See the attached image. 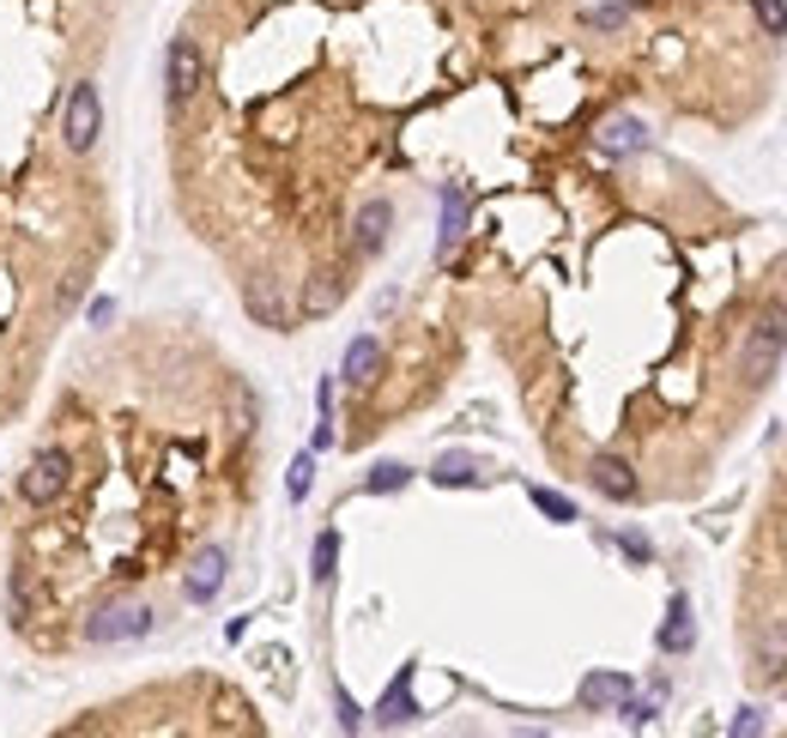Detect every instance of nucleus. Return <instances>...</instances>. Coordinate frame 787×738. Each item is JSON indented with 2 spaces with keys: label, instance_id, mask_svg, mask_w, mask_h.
Instances as JSON below:
<instances>
[{
  "label": "nucleus",
  "instance_id": "1",
  "mask_svg": "<svg viewBox=\"0 0 787 738\" xmlns=\"http://www.w3.org/2000/svg\"><path fill=\"white\" fill-rule=\"evenodd\" d=\"M781 352H787V309H757L752 328H745V345H739V382L752 387H769V375L781 370Z\"/></svg>",
  "mask_w": 787,
  "mask_h": 738
},
{
  "label": "nucleus",
  "instance_id": "2",
  "mask_svg": "<svg viewBox=\"0 0 787 738\" xmlns=\"http://www.w3.org/2000/svg\"><path fill=\"white\" fill-rule=\"evenodd\" d=\"M68 478H73V455H68V448H43V455L24 466V478H19V502L49 509V502H61Z\"/></svg>",
  "mask_w": 787,
  "mask_h": 738
},
{
  "label": "nucleus",
  "instance_id": "3",
  "mask_svg": "<svg viewBox=\"0 0 787 738\" xmlns=\"http://www.w3.org/2000/svg\"><path fill=\"white\" fill-rule=\"evenodd\" d=\"M146 630H152V612H146V605H134V600H115V605H103V612L85 617V642H97V647L139 642Z\"/></svg>",
  "mask_w": 787,
  "mask_h": 738
},
{
  "label": "nucleus",
  "instance_id": "4",
  "mask_svg": "<svg viewBox=\"0 0 787 738\" xmlns=\"http://www.w3.org/2000/svg\"><path fill=\"white\" fill-rule=\"evenodd\" d=\"M97 127H103L97 85H73L68 110H61V139H68V152H92L97 146Z\"/></svg>",
  "mask_w": 787,
  "mask_h": 738
},
{
  "label": "nucleus",
  "instance_id": "5",
  "mask_svg": "<svg viewBox=\"0 0 787 738\" xmlns=\"http://www.w3.org/2000/svg\"><path fill=\"white\" fill-rule=\"evenodd\" d=\"M164 80H170V110L183 115L188 103L200 97V80H206V61H200L195 37H176V43H170V61H164Z\"/></svg>",
  "mask_w": 787,
  "mask_h": 738
},
{
  "label": "nucleus",
  "instance_id": "6",
  "mask_svg": "<svg viewBox=\"0 0 787 738\" xmlns=\"http://www.w3.org/2000/svg\"><path fill=\"white\" fill-rule=\"evenodd\" d=\"M225 569H230L225 545H206V551H195V563H188V575H183V593H188L195 605L218 600V588H225Z\"/></svg>",
  "mask_w": 787,
  "mask_h": 738
},
{
  "label": "nucleus",
  "instance_id": "7",
  "mask_svg": "<svg viewBox=\"0 0 787 738\" xmlns=\"http://www.w3.org/2000/svg\"><path fill=\"white\" fill-rule=\"evenodd\" d=\"M588 478H593V490H600V497H612V502H636V490H642L624 455H593L588 460Z\"/></svg>",
  "mask_w": 787,
  "mask_h": 738
},
{
  "label": "nucleus",
  "instance_id": "8",
  "mask_svg": "<svg viewBox=\"0 0 787 738\" xmlns=\"http://www.w3.org/2000/svg\"><path fill=\"white\" fill-rule=\"evenodd\" d=\"M389 225H394V206L389 200H364V206H358V225H352V249L358 254H382Z\"/></svg>",
  "mask_w": 787,
  "mask_h": 738
},
{
  "label": "nucleus",
  "instance_id": "9",
  "mask_svg": "<svg viewBox=\"0 0 787 738\" xmlns=\"http://www.w3.org/2000/svg\"><path fill=\"white\" fill-rule=\"evenodd\" d=\"M376 720H382V727H406V720H418V703H412V666L394 672V684L382 690V703H376Z\"/></svg>",
  "mask_w": 787,
  "mask_h": 738
},
{
  "label": "nucleus",
  "instance_id": "10",
  "mask_svg": "<svg viewBox=\"0 0 787 738\" xmlns=\"http://www.w3.org/2000/svg\"><path fill=\"white\" fill-rule=\"evenodd\" d=\"M661 654H691L696 647V624H691V600L685 593H673V605H666V624H661Z\"/></svg>",
  "mask_w": 787,
  "mask_h": 738
},
{
  "label": "nucleus",
  "instance_id": "11",
  "mask_svg": "<svg viewBox=\"0 0 787 738\" xmlns=\"http://www.w3.org/2000/svg\"><path fill=\"white\" fill-rule=\"evenodd\" d=\"M649 146V127L630 122V115H612V122H600V152L605 158H630V152Z\"/></svg>",
  "mask_w": 787,
  "mask_h": 738
},
{
  "label": "nucleus",
  "instance_id": "12",
  "mask_svg": "<svg viewBox=\"0 0 787 738\" xmlns=\"http://www.w3.org/2000/svg\"><path fill=\"white\" fill-rule=\"evenodd\" d=\"M752 672H757L764 684H787V624H781V630H769V636H757Z\"/></svg>",
  "mask_w": 787,
  "mask_h": 738
},
{
  "label": "nucleus",
  "instance_id": "13",
  "mask_svg": "<svg viewBox=\"0 0 787 738\" xmlns=\"http://www.w3.org/2000/svg\"><path fill=\"white\" fill-rule=\"evenodd\" d=\"M249 315L261 321V328H286L291 321V303L279 297L273 279H249Z\"/></svg>",
  "mask_w": 787,
  "mask_h": 738
},
{
  "label": "nucleus",
  "instance_id": "14",
  "mask_svg": "<svg viewBox=\"0 0 787 738\" xmlns=\"http://www.w3.org/2000/svg\"><path fill=\"white\" fill-rule=\"evenodd\" d=\"M345 303V279L340 273H309V284H303V315H333V309Z\"/></svg>",
  "mask_w": 787,
  "mask_h": 738
},
{
  "label": "nucleus",
  "instance_id": "15",
  "mask_svg": "<svg viewBox=\"0 0 787 738\" xmlns=\"http://www.w3.org/2000/svg\"><path fill=\"white\" fill-rule=\"evenodd\" d=\"M345 382H352V387H370V382H376V375H382V345L376 340H370V333H364V340H352V345H345Z\"/></svg>",
  "mask_w": 787,
  "mask_h": 738
},
{
  "label": "nucleus",
  "instance_id": "16",
  "mask_svg": "<svg viewBox=\"0 0 787 738\" xmlns=\"http://www.w3.org/2000/svg\"><path fill=\"white\" fill-rule=\"evenodd\" d=\"M467 237V194L460 188H443V237H436V254H455V242Z\"/></svg>",
  "mask_w": 787,
  "mask_h": 738
},
{
  "label": "nucleus",
  "instance_id": "17",
  "mask_svg": "<svg viewBox=\"0 0 787 738\" xmlns=\"http://www.w3.org/2000/svg\"><path fill=\"white\" fill-rule=\"evenodd\" d=\"M624 696H630L624 672H588L582 678V708H605V703H624Z\"/></svg>",
  "mask_w": 787,
  "mask_h": 738
},
{
  "label": "nucleus",
  "instance_id": "18",
  "mask_svg": "<svg viewBox=\"0 0 787 738\" xmlns=\"http://www.w3.org/2000/svg\"><path fill=\"white\" fill-rule=\"evenodd\" d=\"M406 485H412V466H400V460L370 466V478H364V490H370V497H394V490H406Z\"/></svg>",
  "mask_w": 787,
  "mask_h": 738
},
{
  "label": "nucleus",
  "instance_id": "19",
  "mask_svg": "<svg viewBox=\"0 0 787 738\" xmlns=\"http://www.w3.org/2000/svg\"><path fill=\"white\" fill-rule=\"evenodd\" d=\"M527 497H534V509L546 514V521H558V527H570V521H576V502H570V497H558V490L534 485V490H527Z\"/></svg>",
  "mask_w": 787,
  "mask_h": 738
},
{
  "label": "nucleus",
  "instance_id": "20",
  "mask_svg": "<svg viewBox=\"0 0 787 738\" xmlns=\"http://www.w3.org/2000/svg\"><path fill=\"white\" fill-rule=\"evenodd\" d=\"M431 478H436V485H479V466H473L467 455H443Z\"/></svg>",
  "mask_w": 787,
  "mask_h": 738
},
{
  "label": "nucleus",
  "instance_id": "21",
  "mask_svg": "<svg viewBox=\"0 0 787 738\" xmlns=\"http://www.w3.org/2000/svg\"><path fill=\"white\" fill-rule=\"evenodd\" d=\"M333 563H340V533H321V539H315V557H309V575H315V581H333Z\"/></svg>",
  "mask_w": 787,
  "mask_h": 738
},
{
  "label": "nucleus",
  "instance_id": "22",
  "mask_svg": "<svg viewBox=\"0 0 787 738\" xmlns=\"http://www.w3.org/2000/svg\"><path fill=\"white\" fill-rule=\"evenodd\" d=\"M309 478H315V448H309V455H297V460H291V478H286L291 502H303V497H309Z\"/></svg>",
  "mask_w": 787,
  "mask_h": 738
},
{
  "label": "nucleus",
  "instance_id": "23",
  "mask_svg": "<svg viewBox=\"0 0 787 738\" xmlns=\"http://www.w3.org/2000/svg\"><path fill=\"white\" fill-rule=\"evenodd\" d=\"M752 12L764 19L769 37H787V0H752Z\"/></svg>",
  "mask_w": 787,
  "mask_h": 738
},
{
  "label": "nucleus",
  "instance_id": "24",
  "mask_svg": "<svg viewBox=\"0 0 787 738\" xmlns=\"http://www.w3.org/2000/svg\"><path fill=\"white\" fill-rule=\"evenodd\" d=\"M333 708H340V727H345V732H364V708H358L352 696L340 690V684H333Z\"/></svg>",
  "mask_w": 787,
  "mask_h": 738
},
{
  "label": "nucleus",
  "instance_id": "25",
  "mask_svg": "<svg viewBox=\"0 0 787 738\" xmlns=\"http://www.w3.org/2000/svg\"><path fill=\"white\" fill-rule=\"evenodd\" d=\"M769 727V720H764V708H739V715H733V738H757V732H764Z\"/></svg>",
  "mask_w": 787,
  "mask_h": 738
},
{
  "label": "nucleus",
  "instance_id": "26",
  "mask_svg": "<svg viewBox=\"0 0 787 738\" xmlns=\"http://www.w3.org/2000/svg\"><path fill=\"white\" fill-rule=\"evenodd\" d=\"M618 715H624V727H649L654 703H630V696H624V703H618Z\"/></svg>",
  "mask_w": 787,
  "mask_h": 738
},
{
  "label": "nucleus",
  "instance_id": "27",
  "mask_svg": "<svg viewBox=\"0 0 787 738\" xmlns=\"http://www.w3.org/2000/svg\"><path fill=\"white\" fill-rule=\"evenodd\" d=\"M618 545H624V557H636V563H649V557H654V545L642 533H618Z\"/></svg>",
  "mask_w": 787,
  "mask_h": 738
},
{
  "label": "nucleus",
  "instance_id": "28",
  "mask_svg": "<svg viewBox=\"0 0 787 738\" xmlns=\"http://www.w3.org/2000/svg\"><path fill=\"white\" fill-rule=\"evenodd\" d=\"M588 24H600V31H612V24H624V7H600V12H588Z\"/></svg>",
  "mask_w": 787,
  "mask_h": 738
},
{
  "label": "nucleus",
  "instance_id": "29",
  "mask_svg": "<svg viewBox=\"0 0 787 738\" xmlns=\"http://www.w3.org/2000/svg\"><path fill=\"white\" fill-rule=\"evenodd\" d=\"M110 321H115V303H110V297H103V303L92 309V328H110Z\"/></svg>",
  "mask_w": 787,
  "mask_h": 738
}]
</instances>
